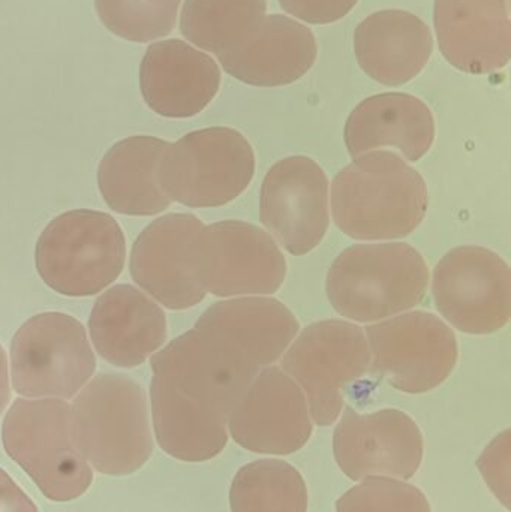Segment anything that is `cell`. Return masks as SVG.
Returning a JSON list of instances; mask_svg holds the SVG:
<instances>
[{"label": "cell", "mask_w": 511, "mask_h": 512, "mask_svg": "<svg viewBox=\"0 0 511 512\" xmlns=\"http://www.w3.org/2000/svg\"><path fill=\"white\" fill-rule=\"evenodd\" d=\"M429 285L425 258L407 243H371L345 249L327 273V297L350 321L369 324L422 303Z\"/></svg>", "instance_id": "obj_3"}, {"label": "cell", "mask_w": 511, "mask_h": 512, "mask_svg": "<svg viewBox=\"0 0 511 512\" xmlns=\"http://www.w3.org/2000/svg\"><path fill=\"white\" fill-rule=\"evenodd\" d=\"M125 256V236L113 216L72 210L54 218L39 236L36 271L57 294L90 297L120 276Z\"/></svg>", "instance_id": "obj_5"}, {"label": "cell", "mask_w": 511, "mask_h": 512, "mask_svg": "<svg viewBox=\"0 0 511 512\" xmlns=\"http://www.w3.org/2000/svg\"><path fill=\"white\" fill-rule=\"evenodd\" d=\"M371 367L368 337L359 325L327 319L306 327L288 346L281 369L308 400L312 421L332 426L344 411L345 391Z\"/></svg>", "instance_id": "obj_7"}, {"label": "cell", "mask_w": 511, "mask_h": 512, "mask_svg": "<svg viewBox=\"0 0 511 512\" xmlns=\"http://www.w3.org/2000/svg\"><path fill=\"white\" fill-rule=\"evenodd\" d=\"M0 512H38L32 499L0 469Z\"/></svg>", "instance_id": "obj_32"}, {"label": "cell", "mask_w": 511, "mask_h": 512, "mask_svg": "<svg viewBox=\"0 0 511 512\" xmlns=\"http://www.w3.org/2000/svg\"><path fill=\"white\" fill-rule=\"evenodd\" d=\"M150 405L156 441L168 456L207 462L227 447V415L192 399L156 373L150 382Z\"/></svg>", "instance_id": "obj_24"}, {"label": "cell", "mask_w": 511, "mask_h": 512, "mask_svg": "<svg viewBox=\"0 0 511 512\" xmlns=\"http://www.w3.org/2000/svg\"><path fill=\"white\" fill-rule=\"evenodd\" d=\"M182 0H95L105 27L126 41L146 44L173 32Z\"/></svg>", "instance_id": "obj_28"}, {"label": "cell", "mask_w": 511, "mask_h": 512, "mask_svg": "<svg viewBox=\"0 0 511 512\" xmlns=\"http://www.w3.org/2000/svg\"><path fill=\"white\" fill-rule=\"evenodd\" d=\"M329 198L336 227L366 242L410 236L429 206L422 174L389 150L354 158L333 180Z\"/></svg>", "instance_id": "obj_1"}, {"label": "cell", "mask_w": 511, "mask_h": 512, "mask_svg": "<svg viewBox=\"0 0 511 512\" xmlns=\"http://www.w3.org/2000/svg\"><path fill=\"white\" fill-rule=\"evenodd\" d=\"M266 0H185L182 35L216 57L242 41L264 17Z\"/></svg>", "instance_id": "obj_27"}, {"label": "cell", "mask_w": 511, "mask_h": 512, "mask_svg": "<svg viewBox=\"0 0 511 512\" xmlns=\"http://www.w3.org/2000/svg\"><path fill=\"white\" fill-rule=\"evenodd\" d=\"M336 512H432L419 487L390 477L363 478L336 502Z\"/></svg>", "instance_id": "obj_29"}, {"label": "cell", "mask_w": 511, "mask_h": 512, "mask_svg": "<svg viewBox=\"0 0 511 512\" xmlns=\"http://www.w3.org/2000/svg\"><path fill=\"white\" fill-rule=\"evenodd\" d=\"M255 153L236 129H200L168 144L159 182L171 201L192 209L221 207L251 185Z\"/></svg>", "instance_id": "obj_6"}, {"label": "cell", "mask_w": 511, "mask_h": 512, "mask_svg": "<svg viewBox=\"0 0 511 512\" xmlns=\"http://www.w3.org/2000/svg\"><path fill=\"white\" fill-rule=\"evenodd\" d=\"M195 325L221 337L260 370L281 360L300 328L285 304L267 297L219 301Z\"/></svg>", "instance_id": "obj_23"}, {"label": "cell", "mask_w": 511, "mask_h": 512, "mask_svg": "<svg viewBox=\"0 0 511 512\" xmlns=\"http://www.w3.org/2000/svg\"><path fill=\"white\" fill-rule=\"evenodd\" d=\"M314 432L308 400L278 366L261 370L228 417L231 438L257 454L288 456L302 450Z\"/></svg>", "instance_id": "obj_15"}, {"label": "cell", "mask_w": 511, "mask_h": 512, "mask_svg": "<svg viewBox=\"0 0 511 512\" xmlns=\"http://www.w3.org/2000/svg\"><path fill=\"white\" fill-rule=\"evenodd\" d=\"M221 69L180 39L153 42L140 65V89L150 110L168 119L200 114L218 95Z\"/></svg>", "instance_id": "obj_17"}, {"label": "cell", "mask_w": 511, "mask_h": 512, "mask_svg": "<svg viewBox=\"0 0 511 512\" xmlns=\"http://www.w3.org/2000/svg\"><path fill=\"white\" fill-rule=\"evenodd\" d=\"M329 194V179L314 159H281L261 186V224L288 254H309L329 230Z\"/></svg>", "instance_id": "obj_12"}, {"label": "cell", "mask_w": 511, "mask_h": 512, "mask_svg": "<svg viewBox=\"0 0 511 512\" xmlns=\"http://www.w3.org/2000/svg\"><path fill=\"white\" fill-rule=\"evenodd\" d=\"M71 436L90 466L105 475L134 474L152 457L146 391L119 373H101L71 405Z\"/></svg>", "instance_id": "obj_2"}, {"label": "cell", "mask_w": 511, "mask_h": 512, "mask_svg": "<svg viewBox=\"0 0 511 512\" xmlns=\"http://www.w3.org/2000/svg\"><path fill=\"white\" fill-rule=\"evenodd\" d=\"M194 271L216 297L275 294L287 277V259L269 233L243 221L204 225L195 239Z\"/></svg>", "instance_id": "obj_9"}, {"label": "cell", "mask_w": 511, "mask_h": 512, "mask_svg": "<svg viewBox=\"0 0 511 512\" xmlns=\"http://www.w3.org/2000/svg\"><path fill=\"white\" fill-rule=\"evenodd\" d=\"M167 141L135 135L114 144L98 168V186L113 212L155 216L173 204L159 182Z\"/></svg>", "instance_id": "obj_25"}, {"label": "cell", "mask_w": 511, "mask_h": 512, "mask_svg": "<svg viewBox=\"0 0 511 512\" xmlns=\"http://www.w3.org/2000/svg\"><path fill=\"white\" fill-rule=\"evenodd\" d=\"M308 504L305 478L284 460L248 463L231 483V512H308Z\"/></svg>", "instance_id": "obj_26"}, {"label": "cell", "mask_w": 511, "mask_h": 512, "mask_svg": "<svg viewBox=\"0 0 511 512\" xmlns=\"http://www.w3.org/2000/svg\"><path fill=\"white\" fill-rule=\"evenodd\" d=\"M150 367L192 399L227 417L261 372L221 337L197 325L153 354Z\"/></svg>", "instance_id": "obj_13"}, {"label": "cell", "mask_w": 511, "mask_h": 512, "mask_svg": "<svg viewBox=\"0 0 511 512\" xmlns=\"http://www.w3.org/2000/svg\"><path fill=\"white\" fill-rule=\"evenodd\" d=\"M2 442L50 501H74L92 486V468L72 441L65 400H15L3 420Z\"/></svg>", "instance_id": "obj_4"}, {"label": "cell", "mask_w": 511, "mask_h": 512, "mask_svg": "<svg viewBox=\"0 0 511 512\" xmlns=\"http://www.w3.org/2000/svg\"><path fill=\"white\" fill-rule=\"evenodd\" d=\"M99 357L123 369L141 366L167 340L164 310L132 285H116L96 300L89 319Z\"/></svg>", "instance_id": "obj_20"}, {"label": "cell", "mask_w": 511, "mask_h": 512, "mask_svg": "<svg viewBox=\"0 0 511 512\" xmlns=\"http://www.w3.org/2000/svg\"><path fill=\"white\" fill-rule=\"evenodd\" d=\"M375 372L402 393L440 387L458 363V340L434 313H401L366 328Z\"/></svg>", "instance_id": "obj_10"}, {"label": "cell", "mask_w": 511, "mask_h": 512, "mask_svg": "<svg viewBox=\"0 0 511 512\" xmlns=\"http://www.w3.org/2000/svg\"><path fill=\"white\" fill-rule=\"evenodd\" d=\"M204 224L189 213L153 221L135 240L129 268L149 297L170 310H186L206 297L194 271V245Z\"/></svg>", "instance_id": "obj_16"}, {"label": "cell", "mask_w": 511, "mask_h": 512, "mask_svg": "<svg viewBox=\"0 0 511 512\" xmlns=\"http://www.w3.org/2000/svg\"><path fill=\"white\" fill-rule=\"evenodd\" d=\"M359 0H279L293 17L309 24H330L350 14Z\"/></svg>", "instance_id": "obj_31"}, {"label": "cell", "mask_w": 511, "mask_h": 512, "mask_svg": "<svg viewBox=\"0 0 511 512\" xmlns=\"http://www.w3.org/2000/svg\"><path fill=\"white\" fill-rule=\"evenodd\" d=\"M432 294L438 312L462 333L491 334L509 324V264L482 246L447 252L435 265Z\"/></svg>", "instance_id": "obj_11"}, {"label": "cell", "mask_w": 511, "mask_h": 512, "mask_svg": "<svg viewBox=\"0 0 511 512\" xmlns=\"http://www.w3.org/2000/svg\"><path fill=\"white\" fill-rule=\"evenodd\" d=\"M11 400V385H9L8 358L0 346V415L5 411Z\"/></svg>", "instance_id": "obj_33"}, {"label": "cell", "mask_w": 511, "mask_h": 512, "mask_svg": "<svg viewBox=\"0 0 511 512\" xmlns=\"http://www.w3.org/2000/svg\"><path fill=\"white\" fill-rule=\"evenodd\" d=\"M344 137L353 158L375 150L396 149L407 161L417 162L434 144V114L416 96L381 93L354 108Z\"/></svg>", "instance_id": "obj_21"}, {"label": "cell", "mask_w": 511, "mask_h": 512, "mask_svg": "<svg viewBox=\"0 0 511 512\" xmlns=\"http://www.w3.org/2000/svg\"><path fill=\"white\" fill-rule=\"evenodd\" d=\"M434 38L422 18L401 9L366 17L354 32L360 68L384 86L410 83L428 65Z\"/></svg>", "instance_id": "obj_22"}, {"label": "cell", "mask_w": 511, "mask_h": 512, "mask_svg": "<svg viewBox=\"0 0 511 512\" xmlns=\"http://www.w3.org/2000/svg\"><path fill=\"white\" fill-rule=\"evenodd\" d=\"M95 369L86 328L66 313L32 316L12 339V385L26 399H72Z\"/></svg>", "instance_id": "obj_8"}, {"label": "cell", "mask_w": 511, "mask_h": 512, "mask_svg": "<svg viewBox=\"0 0 511 512\" xmlns=\"http://www.w3.org/2000/svg\"><path fill=\"white\" fill-rule=\"evenodd\" d=\"M479 469L497 498L509 508L510 430L501 433L479 459Z\"/></svg>", "instance_id": "obj_30"}, {"label": "cell", "mask_w": 511, "mask_h": 512, "mask_svg": "<svg viewBox=\"0 0 511 512\" xmlns=\"http://www.w3.org/2000/svg\"><path fill=\"white\" fill-rule=\"evenodd\" d=\"M441 53L467 74H492L509 65V0H435Z\"/></svg>", "instance_id": "obj_18"}, {"label": "cell", "mask_w": 511, "mask_h": 512, "mask_svg": "<svg viewBox=\"0 0 511 512\" xmlns=\"http://www.w3.org/2000/svg\"><path fill=\"white\" fill-rule=\"evenodd\" d=\"M423 453L420 427L398 409L359 414L345 408L333 433L336 463L353 481L368 477L410 480L422 466Z\"/></svg>", "instance_id": "obj_14"}, {"label": "cell", "mask_w": 511, "mask_h": 512, "mask_svg": "<svg viewBox=\"0 0 511 512\" xmlns=\"http://www.w3.org/2000/svg\"><path fill=\"white\" fill-rule=\"evenodd\" d=\"M317 56V41L308 26L287 15L273 14L218 59L224 71L242 83L279 87L305 77Z\"/></svg>", "instance_id": "obj_19"}]
</instances>
